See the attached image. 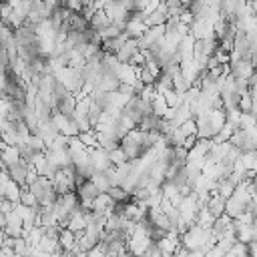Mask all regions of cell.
<instances>
[{"label":"cell","mask_w":257,"mask_h":257,"mask_svg":"<svg viewBox=\"0 0 257 257\" xmlns=\"http://www.w3.org/2000/svg\"><path fill=\"white\" fill-rule=\"evenodd\" d=\"M207 72V68H203V64L197 58H189L181 62V74L187 78L189 84H199L201 76Z\"/></svg>","instance_id":"2"},{"label":"cell","mask_w":257,"mask_h":257,"mask_svg":"<svg viewBox=\"0 0 257 257\" xmlns=\"http://www.w3.org/2000/svg\"><path fill=\"white\" fill-rule=\"evenodd\" d=\"M253 183H255V185H257V173H255V177H253Z\"/></svg>","instance_id":"34"},{"label":"cell","mask_w":257,"mask_h":257,"mask_svg":"<svg viewBox=\"0 0 257 257\" xmlns=\"http://www.w3.org/2000/svg\"><path fill=\"white\" fill-rule=\"evenodd\" d=\"M110 161H112V165L116 167V165H122V163L131 161V159L126 157V153L122 151V147H116V149H112V151H110Z\"/></svg>","instance_id":"25"},{"label":"cell","mask_w":257,"mask_h":257,"mask_svg":"<svg viewBox=\"0 0 257 257\" xmlns=\"http://www.w3.org/2000/svg\"><path fill=\"white\" fill-rule=\"evenodd\" d=\"M68 151H70V155H76V153L86 151V145L80 141V137H70L68 139Z\"/></svg>","instance_id":"26"},{"label":"cell","mask_w":257,"mask_h":257,"mask_svg":"<svg viewBox=\"0 0 257 257\" xmlns=\"http://www.w3.org/2000/svg\"><path fill=\"white\" fill-rule=\"evenodd\" d=\"M64 6H66L68 10H72V12H82V8H84L82 0H66Z\"/></svg>","instance_id":"29"},{"label":"cell","mask_w":257,"mask_h":257,"mask_svg":"<svg viewBox=\"0 0 257 257\" xmlns=\"http://www.w3.org/2000/svg\"><path fill=\"white\" fill-rule=\"evenodd\" d=\"M179 2H181V4H183V6H187V8H189V6H191V2H193V0H179Z\"/></svg>","instance_id":"33"},{"label":"cell","mask_w":257,"mask_h":257,"mask_svg":"<svg viewBox=\"0 0 257 257\" xmlns=\"http://www.w3.org/2000/svg\"><path fill=\"white\" fill-rule=\"evenodd\" d=\"M255 225H257V211H255Z\"/></svg>","instance_id":"35"},{"label":"cell","mask_w":257,"mask_h":257,"mask_svg":"<svg viewBox=\"0 0 257 257\" xmlns=\"http://www.w3.org/2000/svg\"><path fill=\"white\" fill-rule=\"evenodd\" d=\"M110 24V18L106 16V12L104 10H96L94 12V16L90 18V26L94 28V30H102L104 26H108Z\"/></svg>","instance_id":"19"},{"label":"cell","mask_w":257,"mask_h":257,"mask_svg":"<svg viewBox=\"0 0 257 257\" xmlns=\"http://www.w3.org/2000/svg\"><path fill=\"white\" fill-rule=\"evenodd\" d=\"M173 257H177V255H173Z\"/></svg>","instance_id":"37"},{"label":"cell","mask_w":257,"mask_h":257,"mask_svg":"<svg viewBox=\"0 0 257 257\" xmlns=\"http://www.w3.org/2000/svg\"><path fill=\"white\" fill-rule=\"evenodd\" d=\"M255 239H257V231H255Z\"/></svg>","instance_id":"36"},{"label":"cell","mask_w":257,"mask_h":257,"mask_svg":"<svg viewBox=\"0 0 257 257\" xmlns=\"http://www.w3.org/2000/svg\"><path fill=\"white\" fill-rule=\"evenodd\" d=\"M181 22H183V24H189V26H191V24L195 22V14H193V12L189 10V8H185V10H183V14H181Z\"/></svg>","instance_id":"30"},{"label":"cell","mask_w":257,"mask_h":257,"mask_svg":"<svg viewBox=\"0 0 257 257\" xmlns=\"http://www.w3.org/2000/svg\"><path fill=\"white\" fill-rule=\"evenodd\" d=\"M90 151V161L94 165L96 171H108L112 169V161H110V151L102 149V147H96V149H88Z\"/></svg>","instance_id":"4"},{"label":"cell","mask_w":257,"mask_h":257,"mask_svg":"<svg viewBox=\"0 0 257 257\" xmlns=\"http://www.w3.org/2000/svg\"><path fill=\"white\" fill-rule=\"evenodd\" d=\"M215 221H217V217L209 211L207 205H203L201 211H199V215H197V225H201V227H205V229H211V227L215 225Z\"/></svg>","instance_id":"15"},{"label":"cell","mask_w":257,"mask_h":257,"mask_svg":"<svg viewBox=\"0 0 257 257\" xmlns=\"http://www.w3.org/2000/svg\"><path fill=\"white\" fill-rule=\"evenodd\" d=\"M215 22H217V20H213V18H209V16L195 18V22L191 24V34H193L197 40L215 38Z\"/></svg>","instance_id":"1"},{"label":"cell","mask_w":257,"mask_h":257,"mask_svg":"<svg viewBox=\"0 0 257 257\" xmlns=\"http://www.w3.org/2000/svg\"><path fill=\"white\" fill-rule=\"evenodd\" d=\"M76 241H78V237H76V233L74 231H70V229H60V249L66 253V251H72L74 247H76Z\"/></svg>","instance_id":"13"},{"label":"cell","mask_w":257,"mask_h":257,"mask_svg":"<svg viewBox=\"0 0 257 257\" xmlns=\"http://www.w3.org/2000/svg\"><path fill=\"white\" fill-rule=\"evenodd\" d=\"M225 255H227V251L221 249L219 245H215V247H211V249L207 251V257H225Z\"/></svg>","instance_id":"31"},{"label":"cell","mask_w":257,"mask_h":257,"mask_svg":"<svg viewBox=\"0 0 257 257\" xmlns=\"http://www.w3.org/2000/svg\"><path fill=\"white\" fill-rule=\"evenodd\" d=\"M235 189H237V185L227 177V179H221V181H217V193L221 195V197H225V199H229V197H233V193H235Z\"/></svg>","instance_id":"16"},{"label":"cell","mask_w":257,"mask_h":257,"mask_svg":"<svg viewBox=\"0 0 257 257\" xmlns=\"http://www.w3.org/2000/svg\"><path fill=\"white\" fill-rule=\"evenodd\" d=\"M243 211H247V205L243 203V201H239L235 195L233 197H229L227 199V205H225V213L229 215V217H233V219H237Z\"/></svg>","instance_id":"12"},{"label":"cell","mask_w":257,"mask_h":257,"mask_svg":"<svg viewBox=\"0 0 257 257\" xmlns=\"http://www.w3.org/2000/svg\"><path fill=\"white\" fill-rule=\"evenodd\" d=\"M239 108H241L243 112H251V110H253V94H251V92H247V94L241 96Z\"/></svg>","instance_id":"28"},{"label":"cell","mask_w":257,"mask_h":257,"mask_svg":"<svg viewBox=\"0 0 257 257\" xmlns=\"http://www.w3.org/2000/svg\"><path fill=\"white\" fill-rule=\"evenodd\" d=\"M163 94H165V98H167V102H169L171 108H179V106L185 102V92H179V90H175V88H171V90H167V92H163Z\"/></svg>","instance_id":"18"},{"label":"cell","mask_w":257,"mask_h":257,"mask_svg":"<svg viewBox=\"0 0 257 257\" xmlns=\"http://www.w3.org/2000/svg\"><path fill=\"white\" fill-rule=\"evenodd\" d=\"M30 169H32V163H30V161H26V159H20V161H16L14 165H10V167H8V173H10V177H12L16 183H20V185L24 187V185H26V179H28Z\"/></svg>","instance_id":"5"},{"label":"cell","mask_w":257,"mask_h":257,"mask_svg":"<svg viewBox=\"0 0 257 257\" xmlns=\"http://www.w3.org/2000/svg\"><path fill=\"white\" fill-rule=\"evenodd\" d=\"M153 0H135V6H137V12H143Z\"/></svg>","instance_id":"32"},{"label":"cell","mask_w":257,"mask_h":257,"mask_svg":"<svg viewBox=\"0 0 257 257\" xmlns=\"http://www.w3.org/2000/svg\"><path fill=\"white\" fill-rule=\"evenodd\" d=\"M118 86H120V80L112 72H104L100 82H98V88L104 90V92H114V90H118Z\"/></svg>","instance_id":"11"},{"label":"cell","mask_w":257,"mask_h":257,"mask_svg":"<svg viewBox=\"0 0 257 257\" xmlns=\"http://www.w3.org/2000/svg\"><path fill=\"white\" fill-rule=\"evenodd\" d=\"M151 104H153V112H155L157 116H161V118H163V116L169 112V108H171L163 92H157V96L153 98V102H151Z\"/></svg>","instance_id":"14"},{"label":"cell","mask_w":257,"mask_h":257,"mask_svg":"<svg viewBox=\"0 0 257 257\" xmlns=\"http://www.w3.org/2000/svg\"><path fill=\"white\" fill-rule=\"evenodd\" d=\"M20 159H22V153H20L18 145L2 143V167H10V165H14Z\"/></svg>","instance_id":"8"},{"label":"cell","mask_w":257,"mask_h":257,"mask_svg":"<svg viewBox=\"0 0 257 257\" xmlns=\"http://www.w3.org/2000/svg\"><path fill=\"white\" fill-rule=\"evenodd\" d=\"M46 157L48 161L56 167V169H64V167H70L72 165V155L68 149H60V151H50L46 149Z\"/></svg>","instance_id":"7"},{"label":"cell","mask_w":257,"mask_h":257,"mask_svg":"<svg viewBox=\"0 0 257 257\" xmlns=\"http://www.w3.org/2000/svg\"><path fill=\"white\" fill-rule=\"evenodd\" d=\"M181 131L185 133V137H199V135H197V133H199L197 118L193 116V118H189L187 122H183V124H181Z\"/></svg>","instance_id":"24"},{"label":"cell","mask_w":257,"mask_h":257,"mask_svg":"<svg viewBox=\"0 0 257 257\" xmlns=\"http://www.w3.org/2000/svg\"><path fill=\"white\" fill-rule=\"evenodd\" d=\"M241 159H243L247 171H257V149H253V151H245V153L241 155Z\"/></svg>","instance_id":"21"},{"label":"cell","mask_w":257,"mask_h":257,"mask_svg":"<svg viewBox=\"0 0 257 257\" xmlns=\"http://www.w3.org/2000/svg\"><path fill=\"white\" fill-rule=\"evenodd\" d=\"M50 120H52V122L56 124V128L62 133V131H64V128L70 124V120H72V118H70L68 114L60 112V110H52V116H50Z\"/></svg>","instance_id":"20"},{"label":"cell","mask_w":257,"mask_h":257,"mask_svg":"<svg viewBox=\"0 0 257 257\" xmlns=\"http://www.w3.org/2000/svg\"><path fill=\"white\" fill-rule=\"evenodd\" d=\"M34 133L46 141V147H48V143H50L52 139H56V137L60 135V131L56 128V124H54L52 120H40V124L36 126V131H34Z\"/></svg>","instance_id":"9"},{"label":"cell","mask_w":257,"mask_h":257,"mask_svg":"<svg viewBox=\"0 0 257 257\" xmlns=\"http://www.w3.org/2000/svg\"><path fill=\"white\" fill-rule=\"evenodd\" d=\"M143 257H145V255H143Z\"/></svg>","instance_id":"38"},{"label":"cell","mask_w":257,"mask_h":257,"mask_svg":"<svg viewBox=\"0 0 257 257\" xmlns=\"http://www.w3.org/2000/svg\"><path fill=\"white\" fill-rule=\"evenodd\" d=\"M20 203H22V205H26V207H38V199H36V195H34L28 187H22Z\"/></svg>","instance_id":"23"},{"label":"cell","mask_w":257,"mask_h":257,"mask_svg":"<svg viewBox=\"0 0 257 257\" xmlns=\"http://www.w3.org/2000/svg\"><path fill=\"white\" fill-rule=\"evenodd\" d=\"M255 62L251 58H241L237 62H231V74L235 78H251V74L255 72Z\"/></svg>","instance_id":"6"},{"label":"cell","mask_w":257,"mask_h":257,"mask_svg":"<svg viewBox=\"0 0 257 257\" xmlns=\"http://www.w3.org/2000/svg\"><path fill=\"white\" fill-rule=\"evenodd\" d=\"M92 183L98 187L100 193H108V189L114 185V181H112V177H110L108 171H96L92 175Z\"/></svg>","instance_id":"10"},{"label":"cell","mask_w":257,"mask_h":257,"mask_svg":"<svg viewBox=\"0 0 257 257\" xmlns=\"http://www.w3.org/2000/svg\"><path fill=\"white\" fill-rule=\"evenodd\" d=\"M108 195H110L116 203H126V201H131V199H133V195H131L124 187H120V185H112V187L108 189Z\"/></svg>","instance_id":"17"},{"label":"cell","mask_w":257,"mask_h":257,"mask_svg":"<svg viewBox=\"0 0 257 257\" xmlns=\"http://www.w3.org/2000/svg\"><path fill=\"white\" fill-rule=\"evenodd\" d=\"M147 30H149V24L145 22L143 14H141V12H133L131 18H128V22H126V26H124V32H126L131 38H141Z\"/></svg>","instance_id":"3"},{"label":"cell","mask_w":257,"mask_h":257,"mask_svg":"<svg viewBox=\"0 0 257 257\" xmlns=\"http://www.w3.org/2000/svg\"><path fill=\"white\" fill-rule=\"evenodd\" d=\"M251 126H257V114L255 112H243L239 128H251Z\"/></svg>","instance_id":"27"},{"label":"cell","mask_w":257,"mask_h":257,"mask_svg":"<svg viewBox=\"0 0 257 257\" xmlns=\"http://www.w3.org/2000/svg\"><path fill=\"white\" fill-rule=\"evenodd\" d=\"M78 137H80V141L86 145V149H96V147H98V139H96L94 128H92V131H82Z\"/></svg>","instance_id":"22"}]
</instances>
